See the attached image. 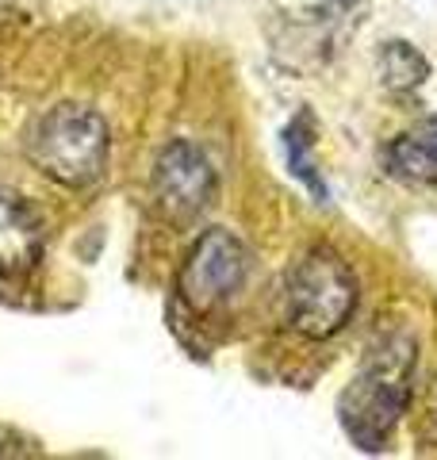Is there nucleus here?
I'll list each match as a JSON object with an SVG mask.
<instances>
[{"mask_svg":"<svg viewBox=\"0 0 437 460\" xmlns=\"http://www.w3.org/2000/svg\"><path fill=\"white\" fill-rule=\"evenodd\" d=\"M415 368H418V341L406 330H391L380 334L369 349L364 361L353 372V380L338 399V419L349 441L364 453H380L391 429L399 426L406 402H411L415 387Z\"/></svg>","mask_w":437,"mask_h":460,"instance_id":"obj_1","label":"nucleus"},{"mask_svg":"<svg viewBox=\"0 0 437 460\" xmlns=\"http://www.w3.org/2000/svg\"><path fill=\"white\" fill-rule=\"evenodd\" d=\"M111 154L108 119L89 104H54L27 131V157L66 189H89L104 177Z\"/></svg>","mask_w":437,"mask_h":460,"instance_id":"obj_2","label":"nucleus"},{"mask_svg":"<svg viewBox=\"0 0 437 460\" xmlns=\"http://www.w3.org/2000/svg\"><path fill=\"white\" fill-rule=\"evenodd\" d=\"M357 311V277L330 246H315L288 272V323L303 338H334Z\"/></svg>","mask_w":437,"mask_h":460,"instance_id":"obj_3","label":"nucleus"},{"mask_svg":"<svg viewBox=\"0 0 437 460\" xmlns=\"http://www.w3.org/2000/svg\"><path fill=\"white\" fill-rule=\"evenodd\" d=\"M245 277H250V250L242 246L235 230L211 226L188 250L177 277V292L196 314H211L238 292Z\"/></svg>","mask_w":437,"mask_h":460,"instance_id":"obj_4","label":"nucleus"},{"mask_svg":"<svg viewBox=\"0 0 437 460\" xmlns=\"http://www.w3.org/2000/svg\"><path fill=\"white\" fill-rule=\"evenodd\" d=\"M154 204L169 223L188 226L196 223L215 199V169L208 154L192 146L188 138H177L157 154L154 162Z\"/></svg>","mask_w":437,"mask_h":460,"instance_id":"obj_5","label":"nucleus"},{"mask_svg":"<svg viewBox=\"0 0 437 460\" xmlns=\"http://www.w3.org/2000/svg\"><path fill=\"white\" fill-rule=\"evenodd\" d=\"M47 246L39 211L16 192H0V277H27Z\"/></svg>","mask_w":437,"mask_h":460,"instance_id":"obj_6","label":"nucleus"},{"mask_svg":"<svg viewBox=\"0 0 437 460\" xmlns=\"http://www.w3.org/2000/svg\"><path fill=\"white\" fill-rule=\"evenodd\" d=\"M384 169L403 184L433 189L437 184V142L426 131L391 138L388 150H384Z\"/></svg>","mask_w":437,"mask_h":460,"instance_id":"obj_7","label":"nucleus"},{"mask_svg":"<svg viewBox=\"0 0 437 460\" xmlns=\"http://www.w3.org/2000/svg\"><path fill=\"white\" fill-rule=\"evenodd\" d=\"M284 154H288V172L308 189L318 204L330 199V189L323 181V169L315 162V115L303 108L296 119L284 127Z\"/></svg>","mask_w":437,"mask_h":460,"instance_id":"obj_8","label":"nucleus"},{"mask_svg":"<svg viewBox=\"0 0 437 460\" xmlns=\"http://www.w3.org/2000/svg\"><path fill=\"white\" fill-rule=\"evenodd\" d=\"M426 77H430V62H426V54H422L418 47H411V42H403V39L384 42V50H380V81L388 84L391 93H415Z\"/></svg>","mask_w":437,"mask_h":460,"instance_id":"obj_9","label":"nucleus"},{"mask_svg":"<svg viewBox=\"0 0 437 460\" xmlns=\"http://www.w3.org/2000/svg\"><path fill=\"white\" fill-rule=\"evenodd\" d=\"M430 419H433V426H437V376H433V384H430Z\"/></svg>","mask_w":437,"mask_h":460,"instance_id":"obj_10","label":"nucleus"},{"mask_svg":"<svg viewBox=\"0 0 437 460\" xmlns=\"http://www.w3.org/2000/svg\"><path fill=\"white\" fill-rule=\"evenodd\" d=\"M422 131H426V135L437 142V115H433V119H426V127H422Z\"/></svg>","mask_w":437,"mask_h":460,"instance_id":"obj_11","label":"nucleus"}]
</instances>
